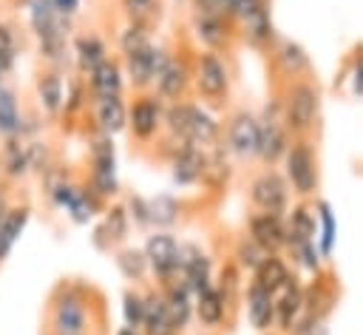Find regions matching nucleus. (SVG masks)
<instances>
[{
    "label": "nucleus",
    "instance_id": "nucleus-1",
    "mask_svg": "<svg viewBox=\"0 0 363 335\" xmlns=\"http://www.w3.org/2000/svg\"><path fill=\"white\" fill-rule=\"evenodd\" d=\"M28 31L37 40V54L48 68L62 71L71 51V20L62 17L48 0H20Z\"/></svg>",
    "mask_w": 363,
    "mask_h": 335
},
{
    "label": "nucleus",
    "instance_id": "nucleus-2",
    "mask_svg": "<svg viewBox=\"0 0 363 335\" xmlns=\"http://www.w3.org/2000/svg\"><path fill=\"white\" fill-rule=\"evenodd\" d=\"M164 131L196 148H216L221 142L224 128L204 105L179 99V102L164 105Z\"/></svg>",
    "mask_w": 363,
    "mask_h": 335
},
{
    "label": "nucleus",
    "instance_id": "nucleus-3",
    "mask_svg": "<svg viewBox=\"0 0 363 335\" xmlns=\"http://www.w3.org/2000/svg\"><path fill=\"white\" fill-rule=\"evenodd\" d=\"M281 105V119L289 131V136H309L318 128V116H320V91L312 79L298 77L289 79L284 88V97L278 99Z\"/></svg>",
    "mask_w": 363,
    "mask_h": 335
},
{
    "label": "nucleus",
    "instance_id": "nucleus-4",
    "mask_svg": "<svg viewBox=\"0 0 363 335\" xmlns=\"http://www.w3.org/2000/svg\"><path fill=\"white\" fill-rule=\"evenodd\" d=\"M45 193H48V202L57 210H62L74 224H88V221H94L105 210V199H99L85 182H77L71 176L57 182Z\"/></svg>",
    "mask_w": 363,
    "mask_h": 335
},
{
    "label": "nucleus",
    "instance_id": "nucleus-5",
    "mask_svg": "<svg viewBox=\"0 0 363 335\" xmlns=\"http://www.w3.org/2000/svg\"><path fill=\"white\" fill-rule=\"evenodd\" d=\"M51 335H88L91 332V304L82 290L62 287L51 301Z\"/></svg>",
    "mask_w": 363,
    "mask_h": 335
},
{
    "label": "nucleus",
    "instance_id": "nucleus-6",
    "mask_svg": "<svg viewBox=\"0 0 363 335\" xmlns=\"http://www.w3.org/2000/svg\"><path fill=\"white\" fill-rule=\"evenodd\" d=\"M284 179L301 199H309L318 190V156L309 136H298L289 142L284 153Z\"/></svg>",
    "mask_w": 363,
    "mask_h": 335
},
{
    "label": "nucleus",
    "instance_id": "nucleus-7",
    "mask_svg": "<svg viewBox=\"0 0 363 335\" xmlns=\"http://www.w3.org/2000/svg\"><path fill=\"white\" fill-rule=\"evenodd\" d=\"M190 82L204 102H224L230 94V65L216 51H199L190 65Z\"/></svg>",
    "mask_w": 363,
    "mask_h": 335
},
{
    "label": "nucleus",
    "instance_id": "nucleus-8",
    "mask_svg": "<svg viewBox=\"0 0 363 335\" xmlns=\"http://www.w3.org/2000/svg\"><path fill=\"white\" fill-rule=\"evenodd\" d=\"M88 187L99 196V199H113L119 193V173H116V150H113V142L111 136L99 133L91 139L88 145Z\"/></svg>",
    "mask_w": 363,
    "mask_h": 335
},
{
    "label": "nucleus",
    "instance_id": "nucleus-9",
    "mask_svg": "<svg viewBox=\"0 0 363 335\" xmlns=\"http://www.w3.org/2000/svg\"><path fill=\"white\" fill-rule=\"evenodd\" d=\"M142 253H145V261H147V273H153L159 287L179 278V270H182V241H176L173 233L153 230L145 238Z\"/></svg>",
    "mask_w": 363,
    "mask_h": 335
},
{
    "label": "nucleus",
    "instance_id": "nucleus-10",
    "mask_svg": "<svg viewBox=\"0 0 363 335\" xmlns=\"http://www.w3.org/2000/svg\"><path fill=\"white\" fill-rule=\"evenodd\" d=\"M164 128V102L153 91H142L128 105V131L136 142H153Z\"/></svg>",
    "mask_w": 363,
    "mask_h": 335
},
{
    "label": "nucleus",
    "instance_id": "nucleus-11",
    "mask_svg": "<svg viewBox=\"0 0 363 335\" xmlns=\"http://www.w3.org/2000/svg\"><path fill=\"white\" fill-rule=\"evenodd\" d=\"M250 202L261 213L284 216L286 207H289V185H286V179L281 173H275L272 168L261 170L250 182Z\"/></svg>",
    "mask_w": 363,
    "mask_h": 335
},
{
    "label": "nucleus",
    "instance_id": "nucleus-12",
    "mask_svg": "<svg viewBox=\"0 0 363 335\" xmlns=\"http://www.w3.org/2000/svg\"><path fill=\"white\" fill-rule=\"evenodd\" d=\"M289 142L292 139H289V131H286V125L281 119V105L275 102L272 111L267 108V114L258 116V150H255V156L264 165H275V162L284 159Z\"/></svg>",
    "mask_w": 363,
    "mask_h": 335
},
{
    "label": "nucleus",
    "instance_id": "nucleus-13",
    "mask_svg": "<svg viewBox=\"0 0 363 335\" xmlns=\"http://www.w3.org/2000/svg\"><path fill=\"white\" fill-rule=\"evenodd\" d=\"M167 54H170V51H164L162 45L150 43V45H145V48H139V51L122 57L125 82H130L139 94H142V91H150V88H153V79H156V74H159V68H162V62H164Z\"/></svg>",
    "mask_w": 363,
    "mask_h": 335
},
{
    "label": "nucleus",
    "instance_id": "nucleus-14",
    "mask_svg": "<svg viewBox=\"0 0 363 335\" xmlns=\"http://www.w3.org/2000/svg\"><path fill=\"white\" fill-rule=\"evenodd\" d=\"M227 148L235 159H252L258 150V116L250 111H235L227 119V131H221Z\"/></svg>",
    "mask_w": 363,
    "mask_h": 335
},
{
    "label": "nucleus",
    "instance_id": "nucleus-15",
    "mask_svg": "<svg viewBox=\"0 0 363 335\" xmlns=\"http://www.w3.org/2000/svg\"><path fill=\"white\" fill-rule=\"evenodd\" d=\"M187 88H190V65L182 57L167 54L164 62H162V68H159V74H156V79H153V88L150 91L167 105V102L184 99Z\"/></svg>",
    "mask_w": 363,
    "mask_h": 335
},
{
    "label": "nucleus",
    "instance_id": "nucleus-16",
    "mask_svg": "<svg viewBox=\"0 0 363 335\" xmlns=\"http://www.w3.org/2000/svg\"><path fill=\"white\" fill-rule=\"evenodd\" d=\"M190 31L199 40V45L204 51H227L233 43V20L218 17V14H204V11H193L190 17Z\"/></svg>",
    "mask_w": 363,
    "mask_h": 335
},
{
    "label": "nucleus",
    "instance_id": "nucleus-17",
    "mask_svg": "<svg viewBox=\"0 0 363 335\" xmlns=\"http://www.w3.org/2000/svg\"><path fill=\"white\" fill-rule=\"evenodd\" d=\"M247 236L264 250V253H281L286 247V224L284 216L275 213H252L247 221Z\"/></svg>",
    "mask_w": 363,
    "mask_h": 335
},
{
    "label": "nucleus",
    "instance_id": "nucleus-18",
    "mask_svg": "<svg viewBox=\"0 0 363 335\" xmlns=\"http://www.w3.org/2000/svg\"><path fill=\"white\" fill-rule=\"evenodd\" d=\"M91 119L99 133L113 136L128 128V102L125 97H94L91 102Z\"/></svg>",
    "mask_w": 363,
    "mask_h": 335
},
{
    "label": "nucleus",
    "instance_id": "nucleus-19",
    "mask_svg": "<svg viewBox=\"0 0 363 335\" xmlns=\"http://www.w3.org/2000/svg\"><path fill=\"white\" fill-rule=\"evenodd\" d=\"M227 304H230V298L213 281L193 295V318L207 329H218L227 318Z\"/></svg>",
    "mask_w": 363,
    "mask_h": 335
},
{
    "label": "nucleus",
    "instance_id": "nucleus-20",
    "mask_svg": "<svg viewBox=\"0 0 363 335\" xmlns=\"http://www.w3.org/2000/svg\"><path fill=\"white\" fill-rule=\"evenodd\" d=\"M85 88L94 97H122L125 91V71H122V62L108 57L105 62H99L91 74H85Z\"/></svg>",
    "mask_w": 363,
    "mask_h": 335
},
{
    "label": "nucleus",
    "instance_id": "nucleus-21",
    "mask_svg": "<svg viewBox=\"0 0 363 335\" xmlns=\"http://www.w3.org/2000/svg\"><path fill=\"white\" fill-rule=\"evenodd\" d=\"M204 165H207V150L204 148H196V145H187V148H182L170 159V179L179 187H193V185L201 182Z\"/></svg>",
    "mask_w": 363,
    "mask_h": 335
},
{
    "label": "nucleus",
    "instance_id": "nucleus-22",
    "mask_svg": "<svg viewBox=\"0 0 363 335\" xmlns=\"http://www.w3.org/2000/svg\"><path fill=\"white\" fill-rule=\"evenodd\" d=\"M286 224V247L298 250L303 244H318V216L309 210V204H295L292 213L284 219Z\"/></svg>",
    "mask_w": 363,
    "mask_h": 335
},
{
    "label": "nucleus",
    "instance_id": "nucleus-23",
    "mask_svg": "<svg viewBox=\"0 0 363 335\" xmlns=\"http://www.w3.org/2000/svg\"><path fill=\"white\" fill-rule=\"evenodd\" d=\"M142 335H179V329L170 321V312L164 307L162 290H147L145 292V315H142Z\"/></svg>",
    "mask_w": 363,
    "mask_h": 335
},
{
    "label": "nucleus",
    "instance_id": "nucleus-24",
    "mask_svg": "<svg viewBox=\"0 0 363 335\" xmlns=\"http://www.w3.org/2000/svg\"><path fill=\"white\" fill-rule=\"evenodd\" d=\"M71 57H74V65L79 74H91L99 62H105L111 54H108V43L99 37V34H77L74 43H71Z\"/></svg>",
    "mask_w": 363,
    "mask_h": 335
},
{
    "label": "nucleus",
    "instance_id": "nucleus-25",
    "mask_svg": "<svg viewBox=\"0 0 363 335\" xmlns=\"http://www.w3.org/2000/svg\"><path fill=\"white\" fill-rule=\"evenodd\" d=\"M244 298H247V318H250V324H252L258 332L275 326V292H269V290H264L261 284L250 281Z\"/></svg>",
    "mask_w": 363,
    "mask_h": 335
},
{
    "label": "nucleus",
    "instance_id": "nucleus-26",
    "mask_svg": "<svg viewBox=\"0 0 363 335\" xmlns=\"http://www.w3.org/2000/svg\"><path fill=\"white\" fill-rule=\"evenodd\" d=\"M128 230H130V219H128L125 204H111V207L102 210V224L94 233V244L99 250H105L111 244H119V241L128 238Z\"/></svg>",
    "mask_w": 363,
    "mask_h": 335
},
{
    "label": "nucleus",
    "instance_id": "nucleus-27",
    "mask_svg": "<svg viewBox=\"0 0 363 335\" xmlns=\"http://www.w3.org/2000/svg\"><path fill=\"white\" fill-rule=\"evenodd\" d=\"M159 290H162V295H164V307H167V312H170L173 326H176L179 332L187 329L190 321H193V292H190L179 278L170 281V284H162Z\"/></svg>",
    "mask_w": 363,
    "mask_h": 335
},
{
    "label": "nucleus",
    "instance_id": "nucleus-28",
    "mask_svg": "<svg viewBox=\"0 0 363 335\" xmlns=\"http://www.w3.org/2000/svg\"><path fill=\"white\" fill-rule=\"evenodd\" d=\"M301 312H303V290L295 278H289L275 292V324H278V329L289 332L292 324L301 318Z\"/></svg>",
    "mask_w": 363,
    "mask_h": 335
},
{
    "label": "nucleus",
    "instance_id": "nucleus-29",
    "mask_svg": "<svg viewBox=\"0 0 363 335\" xmlns=\"http://www.w3.org/2000/svg\"><path fill=\"white\" fill-rule=\"evenodd\" d=\"M272 62H275V68L286 77V79H298V77H303L306 71H309V54L303 51V45H298V43H292V40H281V43H275L272 45Z\"/></svg>",
    "mask_w": 363,
    "mask_h": 335
},
{
    "label": "nucleus",
    "instance_id": "nucleus-30",
    "mask_svg": "<svg viewBox=\"0 0 363 335\" xmlns=\"http://www.w3.org/2000/svg\"><path fill=\"white\" fill-rule=\"evenodd\" d=\"M34 94H37V102L43 108V114L48 116H60L62 114V99H65V79L60 71L48 68L45 74H40L37 85H34Z\"/></svg>",
    "mask_w": 363,
    "mask_h": 335
},
{
    "label": "nucleus",
    "instance_id": "nucleus-31",
    "mask_svg": "<svg viewBox=\"0 0 363 335\" xmlns=\"http://www.w3.org/2000/svg\"><path fill=\"white\" fill-rule=\"evenodd\" d=\"M0 168H3V176L11 179V182H17V179H23V176L31 173L26 136L3 139V148H0Z\"/></svg>",
    "mask_w": 363,
    "mask_h": 335
},
{
    "label": "nucleus",
    "instance_id": "nucleus-32",
    "mask_svg": "<svg viewBox=\"0 0 363 335\" xmlns=\"http://www.w3.org/2000/svg\"><path fill=\"white\" fill-rule=\"evenodd\" d=\"M26 136V116L20 111V99L14 88L0 82V139Z\"/></svg>",
    "mask_w": 363,
    "mask_h": 335
},
{
    "label": "nucleus",
    "instance_id": "nucleus-33",
    "mask_svg": "<svg viewBox=\"0 0 363 335\" xmlns=\"http://www.w3.org/2000/svg\"><path fill=\"white\" fill-rule=\"evenodd\" d=\"M28 219H31V207H28V204L9 207V213H6L3 221H0V261L9 258L11 247L17 244V238H20L23 230H26Z\"/></svg>",
    "mask_w": 363,
    "mask_h": 335
},
{
    "label": "nucleus",
    "instance_id": "nucleus-34",
    "mask_svg": "<svg viewBox=\"0 0 363 335\" xmlns=\"http://www.w3.org/2000/svg\"><path fill=\"white\" fill-rule=\"evenodd\" d=\"M289 278H292V273H289L286 261L281 258V253H269V256L255 267V273H252V281L261 284V287L269 290V292H278Z\"/></svg>",
    "mask_w": 363,
    "mask_h": 335
},
{
    "label": "nucleus",
    "instance_id": "nucleus-35",
    "mask_svg": "<svg viewBox=\"0 0 363 335\" xmlns=\"http://www.w3.org/2000/svg\"><path fill=\"white\" fill-rule=\"evenodd\" d=\"M147 210H150V227L164 230V227H170V224L179 219L182 204H179V202H176L170 193H162V196L147 199Z\"/></svg>",
    "mask_w": 363,
    "mask_h": 335
},
{
    "label": "nucleus",
    "instance_id": "nucleus-36",
    "mask_svg": "<svg viewBox=\"0 0 363 335\" xmlns=\"http://www.w3.org/2000/svg\"><path fill=\"white\" fill-rule=\"evenodd\" d=\"M150 43H153L150 40V28L139 26V23H125L119 28V34H116V48H119L122 57H128V54H133V51H139V48H145Z\"/></svg>",
    "mask_w": 363,
    "mask_h": 335
},
{
    "label": "nucleus",
    "instance_id": "nucleus-37",
    "mask_svg": "<svg viewBox=\"0 0 363 335\" xmlns=\"http://www.w3.org/2000/svg\"><path fill=\"white\" fill-rule=\"evenodd\" d=\"M227 179H230V162H227L224 148H221V142H218L216 150L207 153V165H204V176H201V182L210 185L213 190H221V187L227 185Z\"/></svg>",
    "mask_w": 363,
    "mask_h": 335
},
{
    "label": "nucleus",
    "instance_id": "nucleus-38",
    "mask_svg": "<svg viewBox=\"0 0 363 335\" xmlns=\"http://www.w3.org/2000/svg\"><path fill=\"white\" fill-rule=\"evenodd\" d=\"M116 267H119V273L128 278V281H142L145 275H147V261H145V253L142 250H136V247H125V250H119L116 253Z\"/></svg>",
    "mask_w": 363,
    "mask_h": 335
},
{
    "label": "nucleus",
    "instance_id": "nucleus-39",
    "mask_svg": "<svg viewBox=\"0 0 363 335\" xmlns=\"http://www.w3.org/2000/svg\"><path fill=\"white\" fill-rule=\"evenodd\" d=\"M128 23H139V26H153L159 20V0H119Z\"/></svg>",
    "mask_w": 363,
    "mask_h": 335
},
{
    "label": "nucleus",
    "instance_id": "nucleus-40",
    "mask_svg": "<svg viewBox=\"0 0 363 335\" xmlns=\"http://www.w3.org/2000/svg\"><path fill=\"white\" fill-rule=\"evenodd\" d=\"M88 102H91V94H88L85 82H82L79 77H74V79H65V99H62V114H65V116H77V114H82V111L88 108Z\"/></svg>",
    "mask_w": 363,
    "mask_h": 335
},
{
    "label": "nucleus",
    "instance_id": "nucleus-41",
    "mask_svg": "<svg viewBox=\"0 0 363 335\" xmlns=\"http://www.w3.org/2000/svg\"><path fill=\"white\" fill-rule=\"evenodd\" d=\"M269 253H264L250 236H244V238H238V244H235V250H233V258H235V267H241V270H250V273H255V267L267 258Z\"/></svg>",
    "mask_w": 363,
    "mask_h": 335
},
{
    "label": "nucleus",
    "instance_id": "nucleus-42",
    "mask_svg": "<svg viewBox=\"0 0 363 335\" xmlns=\"http://www.w3.org/2000/svg\"><path fill=\"white\" fill-rule=\"evenodd\" d=\"M142 315H145V292L128 290L122 295V318H125V326L139 329L142 326Z\"/></svg>",
    "mask_w": 363,
    "mask_h": 335
},
{
    "label": "nucleus",
    "instance_id": "nucleus-43",
    "mask_svg": "<svg viewBox=\"0 0 363 335\" xmlns=\"http://www.w3.org/2000/svg\"><path fill=\"white\" fill-rule=\"evenodd\" d=\"M318 219L323 224V230L318 233V250L326 258L332 253V241H335V221H332V213H329V204L326 202H318Z\"/></svg>",
    "mask_w": 363,
    "mask_h": 335
},
{
    "label": "nucleus",
    "instance_id": "nucleus-44",
    "mask_svg": "<svg viewBox=\"0 0 363 335\" xmlns=\"http://www.w3.org/2000/svg\"><path fill=\"white\" fill-rule=\"evenodd\" d=\"M289 332H292V335H329L323 315H312V312H306L303 318H298Z\"/></svg>",
    "mask_w": 363,
    "mask_h": 335
},
{
    "label": "nucleus",
    "instance_id": "nucleus-45",
    "mask_svg": "<svg viewBox=\"0 0 363 335\" xmlns=\"http://www.w3.org/2000/svg\"><path fill=\"white\" fill-rule=\"evenodd\" d=\"M125 210H128V219L139 227H150V210H147V199L145 196H130L125 202Z\"/></svg>",
    "mask_w": 363,
    "mask_h": 335
},
{
    "label": "nucleus",
    "instance_id": "nucleus-46",
    "mask_svg": "<svg viewBox=\"0 0 363 335\" xmlns=\"http://www.w3.org/2000/svg\"><path fill=\"white\" fill-rule=\"evenodd\" d=\"M0 54H17V37L6 23H0Z\"/></svg>",
    "mask_w": 363,
    "mask_h": 335
},
{
    "label": "nucleus",
    "instance_id": "nucleus-47",
    "mask_svg": "<svg viewBox=\"0 0 363 335\" xmlns=\"http://www.w3.org/2000/svg\"><path fill=\"white\" fill-rule=\"evenodd\" d=\"M62 17H68V20H74L77 17V11H79V6H82V0H48Z\"/></svg>",
    "mask_w": 363,
    "mask_h": 335
},
{
    "label": "nucleus",
    "instance_id": "nucleus-48",
    "mask_svg": "<svg viewBox=\"0 0 363 335\" xmlns=\"http://www.w3.org/2000/svg\"><path fill=\"white\" fill-rule=\"evenodd\" d=\"M14 65H17V54H0V82L6 74L14 71Z\"/></svg>",
    "mask_w": 363,
    "mask_h": 335
},
{
    "label": "nucleus",
    "instance_id": "nucleus-49",
    "mask_svg": "<svg viewBox=\"0 0 363 335\" xmlns=\"http://www.w3.org/2000/svg\"><path fill=\"white\" fill-rule=\"evenodd\" d=\"M354 94L363 97V62H357V68H354Z\"/></svg>",
    "mask_w": 363,
    "mask_h": 335
},
{
    "label": "nucleus",
    "instance_id": "nucleus-50",
    "mask_svg": "<svg viewBox=\"0 0 363 335\" xmlns=\"http://www.w3.org/2000/svg\"><path fill=\"white\" fill-rule=\"evenodd\" d=\"M9 207H11V204H9V196H6V190L0 187V221H3V216L9 213Z\"/></svg>",
    "mask_w": 363,
    "mask_h": 335
},
{
    "label": "nucleus",
    "instance_id": "nucleus-51",
    "mask_svg": "<svg viewBox=\"0 0 363 335\" xmlns=\"http://www.w3.org/2000/svg\"><path fill=\"white\" fill-rule=\"evenodd\" d=\"M113 335H142V332L139 329H130V326H119Z\"/></svg>",
    "mask_w": 363,
    "mask_h": 335
}]
</instances>
